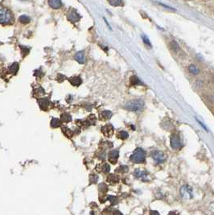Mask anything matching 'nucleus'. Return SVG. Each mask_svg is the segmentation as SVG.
I'll use <instances>...</instances> for the list:
<instances>
[{
  "label": "nucleus",
  "instance_id": "obj_27",
  "mask_svg": "<svg viewBox=\"0 0 214 215\" xmlns=\"http://www.w3.org/2000/svg\"><path fill=\"white\" fill-rule=\"evenodd\" d=\"M108 200H109L113 205H116L117 204V202H118L117 198H116L115 197H114V196H109V197H108Z\"/></svg>",
  "mask_w": 214,
  "mask_h": 215
},
{
  "label": "nucleus",
  "instance_id": "obj_31",
  "mask_svg": "<svg viewBox=\"0 0 214 215\" xmlns=\"http://www.w3.org/2000/svg\"><path fill=\"white\" fill-rule=\"evenodd\" d=\"M168 215H177V214L175 212H170V213H168Z\"/></svg>",
  "mask_w": 214,
  "mask_h": 215
},
{
  "label": "nucleus",
  "instance_id": "obj_21",
  "mask_svg": "<svg viewBox=\"0 0 214 215\" xmlns=\"http://www.w3.org/2000/svg\"><path fill=\"white\" fill-rule=\"evenodd\" d=\"M61 120L63 121V122L67 123V122H69V121L72 120V118H71V116H70L69 114H64L61 115Z\"/></svg>",
  "mask_w": 214,
  "mask_h": 215
},
{
  "label": "nucleus",
  "instance_id": "obj_13",
  "mask_svg": "<svg viewBox=\"0 0 214 215\" xmlns=\"http://www.w3.org/2000/svg\"><path fill=\"white\" fill-rule=\"evenodd\" d=\"M75 60L80 64H84L85 63V57L84 53L82 52H79L75 55Z\"/></svg>",
  "mask_w": 214,
  "mask_h": 215
},
{
  "label": "nucleus",
  "instance_id": "obj_2",
  "mask_svg": "<svg viewBox=\"0 0 214 215\" xmlns=\"http://www.w3.org/2000/svg\"><path fill=\"white\" fill-rule=\"evenodd\" d=\"M127 110L130 111H139L144 107V102L141 99H135L128 102L124 106Z\"/></svg>",
  "mask_w": 214,
  "mask_h": 215
},
{
  "label": "nucleus",
  "instance_id": "obj_9",
  "mask_svg": "<svg viewBox=\"0 0 214 215\" xmlns=\"http://www.w3.org/2000/svg\"><path fill=\"white\" fill-rule=\"evenodd\" d=\"M118 156H119V152H118V150H112V151H110L109 153V156H108L109 162L112 163L113 165H115L118 159Z\"/></svg>",
  "mask_w": 214,
  "mask_h": 215
},
{
  "label": "nucleus",
  "instance_id": "obj_33",
  "mask_svg": "<svg viewBox=\"0 0 214 215\" xmlns=\"http://www.w3.org/2000/svg\"><path fill=\"white\" fill-rule=\"evenodd\" d=\"M24 1H25V0H24Z\"/></svg>",
  "mask_w": 214,
  "mask_h": 215
},
{
  "label": "nucleus",
  "instance_id": "obj_22",
  "mask_svg": "<svg viewBox=\"0 0 214 215\" xmlns=\"http://www.w3.org/2000/svg\"><path fill=\"white\" fill-rule=\"evenodd\" d=\"M18 70H19V65L17 63H15L13 65H11V67L9 69L10 72H16Z\"/></svg>",
  "mask_w": 214,
  "mask_h": 215
},
{
  "label": "nucleus",
  "instance_id": "obj_29",
  "mask_svg": "<svg viewBox=\"0 0 214 215\" xmlns=\"http://www.w3.org/2000/svg\"><path fill=\"white\" fill-rule=\"evenodd\" d=\"M150 215H160V213H159V212H157V211L151 210V212H150Z\"/></svg>",
  "mask_w": 214,
  "mask_h": 215
},
{
  "label": "nucleus",
  "instance_id": "obj_1",
  "mask_svg": "<svg viewBox=\"0 0 214 215\" xmlns=\"http://www.w3.org/2000/svg\"><path fill=\"white\" fill-rule=\"evenodd\" d=\"M146 160V152L141 147L136 148L131 156V160L135 164H142Z\"/></svg>",
  "mask_w": 214,
  "mask_h": 215
},
{
  "label": "nucleus",
  "instance_id": "obj_12",
  "mask_svg": "<svg viewBox=\"0 0 214 215\" xmlns=\"http://www.w3.org/2000/svg\"><path fill=\"white\" fill-rule=\"evenodd\" d=\"M68 81H69V82L72 84V86H79L81 84V82H82L81 79L79 77H70L69 79H68Z\"/></svg>",
  "mask_w": 214,
  "mask_h": 215
},
{
  "label": "nucleus",
  "instance_id": "obj_15",
  "mask_svg": "<svg viewBox=\"0 0 214 215\" xmlns=\"http://www.w3.org/2000/svg\"><path fill=\"white\" fill-rule=\"evenodd\" d=\"M118 138L121 139H127L128 137H129V134L127 133V132H124V131H121L118 133Z\"/></svg>",
  "mask_w": 214,
  "mask_h": 215
},
{
  "label": "nucleus",
  "instance_id": "obj_14",
  "mask_svg": "<svg viewBox=\"0 0 214 215\" xmlns=\"http://www.w3.org/2000/svg\"><path fill=\"white\" fill-rule=\"evenodd\" d=\"M112 116V112L109 110H105V111L101 112V118H102L103 119H109Z\"/></svg>",
  "mask_w": 214,
  "mask_h": 215
},
{
  "label": "nucleus",
  "instance_id": "obj_8",
  "mask_svg": "<svg viewBox=\"0 0 214 215\" xmlns=\"http://www.w3.org/2000/svg\"><path fill=\"white\" fill-rule=\"evenodd\" d=\"M101 132H102L103 135L105 136H107V137H109L111 136L114 133V127L111 125V124H106L105 126H104L102 128H101Z\"/></svg>",
  "mask_w": 214,
  "mask_h": 215
},
{
  "label": "nucleus",
  "instance_id": "obj_26",
  "mask_svg": "<svg viewBox=\"0 0 214 215\" xmlns=\"http://www.w3.org/2000/svg\"><path fill=\"white\" fill-rule=\"evenodd\" d=\"M171 47H172V50L174 51V52H176V51L179 49V46H178L177 43H175V41L172 42V44H171Z\"/></svg>",
  "mask_w": 214,
  "mask_h": 215
},
{
  "label": "nucleus",
  "instance_id": "obj_18",
  "mask_svg": "<svg viewBox=\"0 0 214 215\" xmlns=\"http://www.w3.org/2000/svg\"><path fill=\"white\" fill-rule=\"evenodd\" d=\"M109 2V4L114 7H118L121 6L122 3V0H108Z\"/></svg>",
  "mask_w": 214,
  "mask_h": 215
},
{
  "label": "nucleus",
  "instance_id": "obj_4",
  "mask_svg": "<svg viewBox=\"0 0 214 215\" xmlns=\"http://www.w3.org/2000/svg\"><path fill=\"white\" fill-rule=\"evenodd\" d=\"M170 142H171V146H172V147L174 150L181 149L182 147H183V142H182V139H180V137L176 134H174L171 136Z\"/></svg>",
  "mask_w": 214,
  "mask_h": 215
},
{
  "label": "nucleus",
  "instance_id": "obj_28",
  "mask_svg": "<svg viewBox=\"0 0 214 215\" xmlns=\"http://www.w3.org/2000/svg\"><path fill=\"white\" fill-rule=\"evenodd\" d=\"M117 170H118V172H128V168L127 166H121Z\"/></svg>",
  "mask_w": 214,
  "mask_h": 215
},
{
  "label": "nucleus",
  "instance_id": "obj_3",
  "mask_svg": "<svg viewBox=\"0 0 214 215\" xmlns=\"http://www.w3.org/2000/svg\"><path fill=\"white\" fill-rule=\"evenodd\" d=\"M14 17L9 10L0 7V24H10L13 22Z\"/></svg>",
  "mask_w": 214,
  "mask_h": 215
},
{
  "label": "nucleus",
  "instance_id": "obj_16",
  "mask_svg": "<svg viewBox=\"0 0 214 215\" xmlns=\"http://www.w3.org/2000/svg\"><path fill=\"white\" fill-rule=\"evenodd\" d=\"M19 20H20V22L21 23V24H28V23H30L31 19L28 17V16H21L20 17V19H19Z\"/></svg>",
  "mask_w": 214,
  "mask_h": 215
},
{
  "label": "nucleus",
  "instance_id": "obj_17",
  "mask_svg": "<svg viewBox=\"0 0 214 215\" xmlns=\"http://www.w3.org/2000/svg\"><path fill=\"white\" fill-rule=\"evenodd\" d=\"M188 69H189V72H190L191 73H192V74H194V75L198 74L199 72H200L199 69L197 68V67H196L195 65H192L188 67Z\"/></svg>",
  "mask_w": 214,
  "mask_h": 215
},
{
  "label": "nucleus",
  "instance_id": "obj_25",
  "mask_svg": "<svg viewBox=\"0 0 214 215\" xmlns=\"http://www.w3.org/2000/svg\"><path fill=\"white\" fill-rule=\"evenodd\" d=\"M142 41L144 42V44H146L147 46L151 47V42H150V40H149L148 38L146 37V36H145V35H142Z\"/></svg>",
  "mask_w": 214,
  "mask_h": 215
},
{
  "label": "nucleus",
  "instance_id": "obj_30",
  "mask_svg": "<svg viewBox=\"0 0 214 215\" xmlns=\"http://www.w3.org/2000/svg\"><path fill=\"white\" fill-rule=\"evenodd\" d=\"M114 215H123L121 212H119V211H116L115 213H114Z\"/></svg>",
  "mask_w": 214,
  "mask_h": 215
},
{
  "label": "nucleus",
  "instance_id": "obj_23",
  "mask_svg": "<svg viewBox=\"0 0 214 215\" xmlns=\"http://www.w3.org/2000/svg\"><path fill=\"white\" fill-rule=\"evenodd\" d=\"M60 125H61V121H60L59 119H53V120H52V126H53V127L57 128V127H59Z\"/></svg>",
  "mask_w": 214,
  "mask_h": 215
},
{
  "label": "nucleus",
  "instance_id": "obj_20",
  "mask_svg": "<svg viewBox=\"0 0 214 215\" xmlns=\"http://www.w3.org/2000/svg\"><path fill=\"white\" fill-rule=\"evenodd\" d=\"M131 83L132 84V85H140V84H141V81L138 78V77H136V76H132V77H131Z\"/></svg>",
  "mask_w": 214,
  "mask_h": 215
},
{
  "label": "nucleus",
  "instance_id": "obj_19",
  "mask_svg": "<svg viewBox=\"0 0 214 215\" xmlns=\"http://www.w3.org/2000/svg\"><path fill=\"white\" fill-rule=\"evenodd\" d=\"M107 181L109 183H116L118 181V179L115 175H109L107 178Z\"/></svg>",
  "mask_w": 214,
  "mask_h": 215
},
{
  "label": "nucleus",
  "instance_id": "obj_32",
  "mask_svg": "<svg viewBox=\"0 0 214 215\" xmlns=\"http://www.w3.org/2000/svg\"><path fill=\"white\" fill-rule=\"evenodd\" d=\"M2 0H0V2H2Z\"/></svg>",
  "mask_w": 214,
  "mask_h": 215
},
{
  "label": "nucleus",
  "instance_id": "obj_11",
  "mask_svg": "<svg viewBox=\"0 0 214 215\" xmlns=\"http://www.w3.org/2000/svg\"><path fill=\"white\" fill-rule=\"evenodd\" d=\"M48 4L52 8L59 9L62 6L61 0H48Z\"/></svg>",
  "mask_w": 214,
  "mask_h": 215
},
{
  "label": "nucleus",
  "instance_id": "obj_5",
  "mask_svg": "<svg viewBox=\"0 0 214 215\" xmlns=\"http://www.w3.org/2000/svg\"><path fill=\"white\" fill-rule=\"evenodd\" d=\"M180 194L182 198H186V199H191L193 197V192L191 187L188 185H183L180 189Z\"/></svg>",
  "mask_w": 214,
  "mask_h": 215
},
{
  "label": "nucleus",
  "instance_id": "obj_10",
  "mask_svg": "<svg viewBox=\"0 0 214 215\" xmlns=\"http://www.w3.org/2000/svg\"><path fill=\"white\" fill-rule=\"evenodd\" d=\"M68 20H70V21H72V22H77V21H79L80 20V16L78 15V13L77 12H76L75 11H72L71 12H69V14H68Z\"/></svg>",
  "mask_w": 214,
  "mask_h": 215
},
{
  "label": "nucleus",
  "instance_id": "obj_24",
  "mask_svg": "<svg viewBox=\"0 0 214 215\" xmlns=\"http://www.w3.org/2000/svg\"><path fill=\"white\" fill-rule=\"evenodd\" d=\"M101 170H102L103 172L107 173V172H109V170H110V167H109V165H108V164H104V165H102V167H101Z\"/></svg>",
  "mask_w": 214,
  "mask_h": 215
},
{
  "label": "nucleus",
  "instance_id": "obj_7",
  "mask_svg": "<svg viewBox=\"0 0 214 215\" xmlns=\"http://www.w3.org/2000/svg\"><path fill=\"white\" fill-rule=\"evenodd\" d=\"M134 174H135L136 178L142 180V181H149L148 173H147V172L143 171V170H139V169H136Z\"/></svg>",
  "mask_w": 214,
  "mask_h": 215
},
{
  "label": "nucleus",
  "instance_id": "obj_6",
  "mask_svg": "<svg viewBox=\"0 0 214 215\" xmlns=\"http://www.w3.org/2000/svg\"><path fill=\"white\" fill-rule=\"evenodd\" d=\"M151 157L155 160V163L157 164H161L165 160V154L160 151H154L151 152Z\"/></svg>",
  "mask_w": 214,
  "mask_h": 215
}]
</instances>
